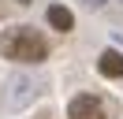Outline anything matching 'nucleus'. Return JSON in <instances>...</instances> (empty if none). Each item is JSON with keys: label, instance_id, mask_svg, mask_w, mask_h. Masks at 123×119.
<instances>
[{"label": "nucleus", "instance_id": "nucleus-1", "mask_svg": "<svg viewBox=\"0 0 123 119\" xmlns=\"http://www.w3.org/2000/svg\"><path fill=\"white\" fill-rule=\"evenodd\" d=\"M0 56L19 60V63H41L49 56V41L34 26H15L8 34H0Z\"/></svg>", "mask_w": 123, "mask_h": 119}, {"label": "nucleus", "instance_id": "nucleus-2", "mask_svg": "<svg viewBox=\"0 0 123 119\" xmlns=\"http://www.w3.org/2000/svg\"><path fill=\"white\" fill-rule=\"evenodd\" d=\"M67 119H105V104H101L97 97L82 93V97H75V101L67 104Z\"/></svg>", "mask_w": 123, "mask_h": 119}, {"label": "nucleus", "instance_id": "nucleus-3", "mask_svg": "<svg viewBox=\"0 0 123 119\" xmlns=\"http://www.w3.org/2000/svg\"><path fill=\"white\" fill-rule=\"evenodd\" d=\"M97 67H101L105 78H123V52L105 48V52H101V60H97Z\"/></svg>", "mask_w": 123, "mask_h": 119}, {"label": "nucleus", "instance_id": "nucleus-4", "mask_svg": "<svg viewBox=\"0 0 123 119\" xmlns=\"http://www.w3.org/2000/svg\"><path fill=\"white\" fill-rule=\"evenodd\" d=\"M49 22H52V26L60 30V34H67V30L75 26V15H71L67 7H60V4H52V7H49Z\"/></svg>", "mask_w": 123, "mask_h": 119}, {"label": "nucleus", "instance_id": "nucleus-5", "mask_svg": "<svg viewBox=\"0 0 123 119\" xmlns=\"http://www.w3.org/2000/svg\"><path fill=\"white\" fill-rule=\"evenodd\" d=\"M90 4H105V0H90Z\"/></svg>", "mask_w": 123, "mask_h": 119}, {"label": "nucleus", "instance_id": "nucleus-6", "mask_svg": "<svg viewBox=\"0 0 123 119\" xmlns=\"http://www.w3.org/2000/svg\"><path fill=\"white\" fill-rule=\"evenodd\" d=\"M19 4H30V0H19Z\"/></svg>", "mask_w": 123, "mask_h": 119}]
</instances>
